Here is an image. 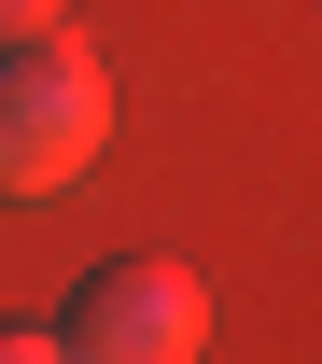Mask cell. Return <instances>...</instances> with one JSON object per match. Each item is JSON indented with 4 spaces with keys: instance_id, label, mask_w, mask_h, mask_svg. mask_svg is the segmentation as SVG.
Segmentation results:
<instances>
[{
    "instance_id": "1",
    "label": "cell",
    "mask_w": 322,
    "mask_h": 364,
    "mask_svg": "<svg viewBox=\"0 0 322 364\" xmlns=\"http://www.w3.org/2000/svg\"><path fill=\"white\" fill-rule=\"evenodd\" d=\"M98 140H112V85L70 28L0 56V196H70L98 168Z\"/></svg>"
},
{
    "instance_id": "2",
    "label": "cell",
    "mask_w": 322,
    "mask_h": 364,
    "mask_svg": "<svg viewBox=\"0 0 322 364\" xmlns=\"http://www.w3.org/2000/svg\"><path fill=\"white\" fill-rule=\"evenodd\" d=\"M196 336H210V294H196V267H168V252L85 267V294H70V322H56L70 364H196Z\"/></svg>"
},
{
    "instance_id": "3",
    "label": "cell",
    "mask_w": 322,
    "mask_h": 364,
    "mask_svg": "<svg viewBox=\"0 0 322 364\" xmlns=\"http://www.w3.org/2000/svg\"><path fill=\"white\" fill-rule=\"evenodd\" d=\"M43 28H56V0H0V56H14V43H43Z\"/></svg>"
},
{
    "instance_id": "4",
    "label": "cell",
    "mask_w": 322,
    "mask_h": 364,
    "mask_svg": "<svg viewBox=\"0 0 322 364\" xmlns=\"http://www.w3.org/2000/svg\"><path fill=\"white\" fill-rule=\"evenodd\" d=\"M0 364H70V350H56V336H28V322H14V336H0Z\"/></svg>"
}]
</instances>
